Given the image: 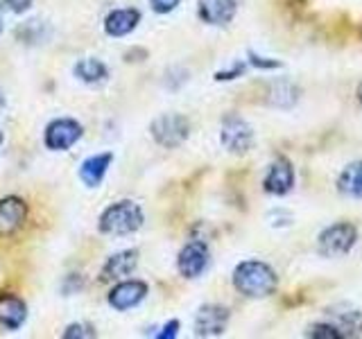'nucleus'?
Here are the masks:
<instances>
[{"mask_svg": "<svg viewBox=\"0 0 362 339\" xmlns=\"http://www.w3.org/2000/svg\"><path fill=\"white\" fill-rule=\"evenodd\" d=\"M28 319V305L16 294H0V326L5 331H18Z\"/></svg>", "mask_w": 362, "mask_h": 339, "instance_id": "obj_14", "label": "nucleus"}, {"mask_svg": "<svg viewBox=\"0 0 362 339\" xmlns=\"http://www.w3.org/2000/svg\"><path fill=\"white\" fill-rule=\"evenodd\" d=\"M226 323H229V310L222 308V305H204L199 308L195 316V335L197 337H220L226 331Z\"/></svg>", "mask_w": 362, "mask_h": 339, "instance_id": "obj_9", "label": "nucleus"}, {"mask_svg": "<svg viewBox=\"0 0 362 339\" xmlns=\"http://www.w3.org/2000/svg\"><path fill=\"white\" fill-rule=\"evenodd\" d=\"M276 271L260 260H245L233 269V287L247 299H265L276 292Z\"/></svg>", "mask_w": 362, "mask_h": 339, "instance_id": "obj_1", "label": "nucleus"}, {"mask_svg": "<svg viewBox=\"0 0 362 339\" xmlns=\"http://www.w3.org/2000/svg\"><path fill=\"white\" fill-rule=\"evenodd\" d=\"M245 73V64H240V61H235L229 71H220V73H215V79L218 82H229V79H235V77H240Z\"/></svg>", "mask_w": 362, "mask_h": 339, "instance_id": "obj_27", "label": "nucleus"}, {"mask_svg": "<svg viewBox=\"0 0 362 339\" xmlns=\"http://www.w3.org/2000/svg\"><path fill=\"white\" fill-rule=\"evenodd\" d=\"M82 287H84V278L79 274H71V276H66L62 292H64V297H68V294H77Z\"/></svg>", "mask_w": 362, "mask_h": 339, "instance_id": "obj_26", "label": "nucleus"}, {"mask_svg": "<svg viewBox=\"0 0 362 339\" xmlns=\"http://www.w3.org/2000/svg\"><path fill=\"white\" fill-rule=\"evenodd\" d=\"M299 100V88L294 86L288 79H276V82L269 84V90H267V102L272 107L276 109H290L297 105Z\"/></svg>", "mask_w": 362, "mask_h": 339, "instance_id": "obj_18", "label": "nucleus"}, {"mask_svg": "<svg viewBox=\"0 0 362 339\" xmlns=\"http://www.w3.org/2000/svg\"><path fill=\"white\" fill-rule=\"evenodd\" d=\"M34 0H0V7H3L7 14H25L28 9H32Z\"/></svg>", "mask_w": 362, "mask_h": 339, "instance_id": "obj_25", "label": "nucleus"}, {"mask_svg": "<svg viewBox=\"0 0 362 339\" xmlns=\"http://www.w3.org/2000/svg\"><path fill=\"white\" fill-rule=\"evenodd\" d=\"M5 16H7V11L0 7V34H3V28H5Z\"/></svg>", "mask_w": 362, "mask_h": 339, "instance_id": "obj_30", "label": "nucleus"}, {"mask_svg": "<svg viewBox=\"0 0 362 339\" xmlns=\"http://www.w3.org/2000/svg\"><path fill=\"white\" fill-rule=\"evenodd\" d=\"M305 335L313 337V339H344L342 333H339L337 328H335V323H331L328 319H326V321H317V323H313Z\"/></svg>", "mask_w": 362, "mask_h": 339, "instance_id": "obj_22", "label": "nucleus"}, {"mask_svg": "<svg viewBox=\"0 0 362 339\" xmlns=\"http://www.w3.org/2000/svg\"><path fill=\"white\" fill-rule=\"evenodd\" d=\"M48 25L41 20H25L21 23V25L16 28V39L23 41V43H41L45 41V37H48Z\"/></svg>", "mask_w": 362, "mask_h": 339, "instance_id": "obj_21", "label": "nucleus"}, {"mask_svg": "<svg viewBox=\"0 0 362 339\" xmlns=\"http://www.w3.org/2000/svg\"><path fill=\"white\" fill-rule=\"evenodd\" d=\"M145 222L143 208L132 199H122L111 203L105 213L100 215L98 229L105 235H129L134 231H139Z\"/></svg>", "mask_w": 362, "mask_h": 339, "instance_id": "obj_2", "label": "nucleus"}, {"mask_svg": "<svg viewBox=\"0 0 362 339\" xmlns=\"http://www.w3.org/2000/svg\"><path fill=\"white\" fill-rule=\"evenodd\" d=\"M0 145H3V131H0Z\"/></svg>", "mask_w": 362, "mask_h": 339, "instance_id": "obj_33", "label": "nucleus"}, {"mask_svg": "<svg viewBox=\"0 0 362 339\" xmlns=\"http://www.w3.org/2000/svg\"><path fill=\"white\" fill-rule=\"evenodd\" d=\"M263 186L269 195H276V197L288 195L294 188V170L288 158L279 156L276 161H272V165L267 167V174L263 179Z\"/></svg>", "mask_w": 362, "mask_h": 339, "instance_id": "obj_11", "label": "nucleus"}, {"mask_svg": "<svg viewBox=\"0 0 362 339\" xmlns=\"http://www.w3.org/2000/svg\"><path fill=\"white\" fill-rule=\"evenodd\" d=\"M147 297V282L143 280H120L118 285H113L111 292H109V305L113 310L118 312H124V310H132L136 308L143 299Z\"/></svg>", "mask_w": 362, "mask_h": 339, "instance_id": "obj_8", "label": "nucleus"}, {"mask_svg": "<svg viewBox=\"0 0 362 339\" xmlns=\"http://www.w3.org/2000/svg\"><path fill=\"white\" fill-rule=\"evenodd\" d=\"M28 220V203L21 197H3L0 199V237L14 235Z\"/></svg>", "mask_w": 362, "mask_h": 339, "instance_id": "obj_10", "label": "nucleus"}, {"mask_svg": "<svg viewBox=\"0 0 362 339\" xmlns=\"http://www.w3.org/2000/svg\"><path fill=\"white\" fill-rule=\"evenodd\" d=\"M358 242V229L349 222H337L322 231L317 240V251L324 258H339L346 256Z\"/></svg>", "mask_w": 362, "mask_h": 339, "instance_id": "obj_3", "label": "nucleus"}, {"mask_svg": "<svg viewBox=\"0 0 362 339\" xmlns=\"http://www.w3.org/2000/svg\"><path fill=\"white\" fill-rule=\"evenodd\" d=\"M5 107V95H3V88H0V109Z\"/></svg>", "mask_w": 362, "mask_h": 339, "instance_id": "obj_31", "label": "nucleus"}, {"mask_svg": "<svg viewBox=\"0 0 362 339\" xmlns=\"http://www.w3.org/2000/svg\"><path fill=\"white\" fill-rule=\"evenodd\" d=\"M209 260H211L209 246L204 244L202 240H190L179 251V258H177L179 274L184 278H199L204 271H206Z\"/></svg>", "mask_w": 362, "mask_h": 339, "instance_id": "obj_7", "label": "nucleus"}, {"mask_svg": "<svg viewBox=\"0 0 362 339\" xmlns=\"http://www.w3.org/2000/svg\"><path fill=\"white\" fill-rule=\"evenodd\" d=\"M328 321L335 323V328L342 333V337L362 335V314L358 310H349V308H344L342 312L333 310L331 316H328Z\"/></svg>", "mask_w": 362, "mask_h": 339, "instance_id": "obj_20", "label": "nucleus"}, {"mask_svg": "<svg viewBox=\"0 0 362 339\" xmlns=\"http://www.w3.org/2000/svg\"><path fill=\"white\" fill-rule=\"evenodd\" d=\"M136 265H139V251L136 249H124V251L107 258V263L102 265L100 271V280H124L136 269Z\"/></svg>", "mask_w": 362, "mask_h": 339, "instance_id": "obj_12", "label": "nucleus"}, {"mask_svg": "<svg viewBox=\"0 0 362 339\" xmlns=\"http://www.w3.org/2000/svg\"><path fill=\"white\" fill-rule=\"evenodd\" d=\"M238 11L235 0H199L197 14L209 25H226L231 23Z\"/></svg>", "mask_w": 362, "mask_h": 339, "instance_id": "obj_13", "label": "nucleus"}, {"mask_svg": "<svg viewBox=\"0 0 362 339\" xmlns=\"http://www.w3.org/2000/svg\"><path fill=\"white\" fill-rule=\"evenodd\" d=\"M152 138L168 150H175V147L184 145L188 133H190V122L179 116V113H163V116L154 118L150 124Z\"/></svg>", "mask_w": 362, "mask_h": 339, "instance_id": "obj_4", "label": "nucleus"}, {"mask_svg": "<svg viewBox=\"0 0 362 339\" xmlns=\"http://www.w3.org/2000/svg\"><path fill=\"white\" fill-rule=\"evenodd\" d=\"M66 339H88V337H95V328L90 323H71L64 331Z\"/></svg>", "mask_w": 362, "mask_h": 339, "instance_id": "obj_23", "label": "nucleus"}, {"mask_svg": "<svg viewBox=\"0 0 362 339\" xmlns=\"http://www.w3.org/2000/svg\"><path fill=\"white\" fill-rule=\"evenodd\" d=\"M141 23V11L139 9H113L111 14L105 18V32L109 37H127L129 32L136 30V25Z\"/></svg>", "mask_w": 362, "mask_h": 339, "instance_id": "obj_16", "label": "nucleus"}, {"mask_svg": "<svg viewBox=\"0 0 362 339\" xmlns=\"http://www.w3.org/2000/svg\"><path fill=\"white\" fill-rule=\"evenodd\" d=\"M73 75L79 79L82 84H102L109 79V68L102 64L95 56H84V59H79L75 66H73Z\"/></svg>", "mask_w": 362, "mask_h": 339, "instance_id": "obj_17", "label": "nucleus"}, {"mask_svg": "<svg viewBox=\"0 0 362 339\" xmlns=\"http://www.w3.org/2000/svg\"><path fill=\"white\" fill-rule=\"evenodd\" d=\"M177 331H179V321L173 319V321H168V323L163 326V331H161V333H156V337H158V339H173V337H177Z\"/></svg>", "mask_w": 362, "mask_h": 339, "instance_id": "obj_29", "label": "nucleus"}, {"mask_svg": "<svg viewBox=\"0 0 362 339\" xmlns=\"http://www.w3.org/2000/svg\"><path fill=\"white\" fill-rule=\"evenodd\" d=\"M358 102H360V105H362V84L358 86Z\"/></svg>", "mask_w": 362, "mask_h": 339, "instance_id": "obj_32", "label": "nucleus"}, {"mask_svg": "<svg viewBox=\"0 0 362 339\" xmlns=\"http://www.w3.org/2000/svg\"><path fill=\"white\" fill-rule=\"evenodd\" d=\"M249 56V64H252L254 68H260V71H276V68H281L283 64L279 59H269V56H260L256 54L254 50H249L247 52Z\"/></svg>", "mask_w": 362, "mask_h": 339, "instance_id": "obj_24", "label": "nucleus"}, {"mask_svg": "<svg viewBox=\"0 0 362 339\" xmlns=\"http://www.w3.org/2000/svg\"><path fill=\"white\" fill-rule=\"evenodd\" d=\"M337 190L346 197L362 199V161H356L342 170L337 179Z\"/></svg>", "mask_w": 362, "mask_h": 339, "instance_id": "obj_19", "label": "nucleus"}, {"mask_svg": "<svg viewBox=\"0 0 362 339\" xmlns=\"http://www.w3.org/2000/svg\"><path fill=\"white\" fill-rule=\"evenodd\" d=\"M220 143L229 154H247L254 145V129L245 118H224L220 129Z\"/></svg>", "mask_w": 362, "mask_h": 339, "instance_id": "obj_5", "label": "nucleus"}, {"mask_svg": "<svg viewBox=\"0 0 362 339\" xmlns=\"http://www.w3.org/2000/svg\"><path fill=\"white\" fill-rule=\"evenodd\" d=\"M111 161H113L111 152H102L84 158L82 165H79V179H82V184L88 188H98L102 184V179L107 177Z\"/></svg>", "mask_w": 362, "mask_h": 339, "instance_id": "obj_15", "label": "nucleus"}, {"mask_svg": "<svg viewBox=\"0 0 362 339\" xmlns=\"http://www.w3.org/2000/svg\"><path fill=\"white\" fill-rule=\"evenodd\" d=\"M82 124L73 118H57L48 122V127L43 131V143L52 152H66L82 138Z\"/></svg>", "mask_w": 362, "mask_h": 339, "instance_id": "obj_6", "label": "nucleus"}, {"mask_svg": "<svg viewBox=\"0 0 362 339\" xmlns=\"http://www.w3.org/2000/svg\"><path fill=\"white\" fill-rule=\"evenodd\" d=\"M181 0H150V7L156 11V14H170V11H175L177 5Z\"/></svg>", "mask_w": 362, "mask_h": 339, "instance_id": "obj_28", "label": "nucleus"}]
</instances>
